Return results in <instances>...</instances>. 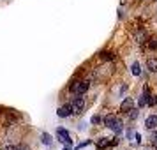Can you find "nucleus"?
<instances>
[{"label":"nucleus","mask_w":157,"mask_h":150,"mask_svg":"<svg viewBox=\"0 0 157 150\" xmlns=\"http://www.w3.org/2000/svg\"><path fill=\"white\" fill-rule=\"evenodd\" d=\"M152 140H154V143H155V145H157V131H155V133H154V136H152Z\"/></svg>","instance_id":"6ab92c4d"},{"label":"nucleus","mask_w":157,"mask_h":150,"mask_svg":"<svg viewBox=\"0 0 157 150\" xmlns=\"http://www.w3.org/2000/svg\"><path fill=\"white\" fill-rule=\"evenodd\" d=\"M131 69H132V74H134V76H140V74H141V65L138 64V62H134Z\"/></svg>","instance_id":"9d476101"},{"label":"nucleus","mask_w":157,"mask_h":150,"mask_svg":"<svg viewBox=\"0 0 157 150\" xmlns=\"http://www.w3.org/2000/svg\"><path fill=\"white\" fill-rule=\"evenodd\" d=\"M155 150H157V147H155Z\"/></svg>","instance_id":"4be33fe9"},{"label":"nucleus","mask_w":157,"mask_h":150,"mask_svg":"<svg viewBox=\"0 0 157 150\" xmlns=\"http://www.w3.org/2000/svg\"><path fill=\"white\" fill-rule=\"evenodd\" d=\"M145 125L148 129H154L157 125V117L155 115H150V117H147V120H145Z\"/></svg>","instance_id":"39448f33"},{"label":"nucleus","mask_w":157,"mask_h":150,"mask_svg":"<svg viewBox=\"0 0 157 150\" xmlns=\"http://www.w3.org/2000/svg\"><path fill=\"white\" fill-rule=\"evenodd\" d=\"M102 58H106V60H109V58H113V55H111V53H102Z\"/></svg>","instance_id":"f3484780"},{"label":"nucleus","mask_w":157,"mask_h":150,"mask_svg":"<svg viewBox=\"0 0 157 150\" xmlns=\"http://www.w3.org/2000/svg\"><path fill=\"white\" fill-rule=\"evenodd\" d=\"M108 145H111V140H108V138H101L99 141H97V147L99 148H106Z\"/></svg>","instance_id":"1a4fd4ad"},{"label":"nucleus","mask_w":157,"mask_h":150,"mask_svg":"<svg viewBox=\"0 0 157 150\" xmlns=\"http://www.w3.org/2000/svg\"><path fill=\"white\" fill-rule=\"evenodd\" d=\"M71 108H72V113H81L83 108H85V101H83V97H76V99L71 102Z\"/></svg>","instance_id":"f257e3e1"},{"label":"nucleus","mask_w":157,"mask_h":150,"mask_svg":"<svg viewBox=\"0 0 157 150\" xmlns=\"http://www.w3.org/2000/svg\"><path fill=\"white\" fill-rule=\"evenodd\" d=\"M64 150H71V148H64Z\"/></svg>","instance_id":"412c9836"},{"label":"nucleus","mask_w":157,"mask_h":150,"mask_svg":"<svg viewBox=\"0 0 157 150\" xmlns=\"http://www.w3.org/2000/svg\"><path fill=\"white\" fill-rule=\"evenodd\" d=\"M43 141H44V145H51V138H50V134H46V133H44V134H43Z\"/></svg>","instance_id":"4468645a"},{"label":"nucleus","mask_w":157,"mask_h":150,"mask_svg":"<svg viewBox=\"0 0 157 150\" xmlns=\"http://www.w3.org/2000/svg\"><path fill=\"white\" fill-rule=\"evenodd\" d=\"M99 122H101V117H99V115H97V117H94V118H92V124H99Z\"/></svg>","instance_id":"a211bd4d"},{"label":"nucleus","mask_w":157,"mask_h":150,"mask_svg":"<svg viewBox=\"0 0 157 150\" xmlns=\"http://www.w3.org/2000/svg\"><path fill=\"white\" fill-rule=\"evenodd\" d=\"M88 90V81H78L72 85V92L74 94H83Z\"/></svg>","instance_id":"7ed1b4c3"},{"label":"nucleus","mask_w":157,"mask_h":150,"mask_svg":"<svg viewBox=\"0 0 157 150\" xmlns=\"http://www.w3.org/2000/svg\"><path fill=\"white\" fill-rule=\"evenodd\" d=\"M150 48H157V43H155V41H150Z\"/></svg>","instance_id":"aec40b11"},{"label":"nucleus","mask_w":157,"mask_h":150,"mask_svg":"<svg viewBox=\"0 0 157 150\" xmlns=\"http://www.w3.org/2000/svg\"><path fill=\"white\" fill-rule=\"evenodd\" d=\"M115 122H117V118H115L113 115H106V117H104V125H106V127H113V124Z\"/></svg>","instance_id":"6e6552de"},{"label":"nucleus","mask_w":157,"mask_h":150,"mask_svg":"<svg viewBox=\"0 0 157 150\" xmlns=\"http://www.w3.org/2000/svg\"><path fill=\"white\" fill-rule=\"evenodd\" d=\"M57 138H58V141L65 143V145H71V136H69V133H67L65 129H58L57 131Z\"/></svg>","instance_id":"f03ea898"},{"label":"nucleus","mask_w":157,"mask_h":150,"mask_svg":"<svg viewBox=\"0 0 157 150\" xmlns=\"http://www.w3.org/2000/svg\"><path fill=\"white\" fill-rule=\"evenodd\" d=\"M147 104H150V106H155V104H157V95H148Z\"/></svg>","instance_id":"f8f14e48"},{"label":"nucleus","mask_w":157,"mask_h":150,"mask_svg":"<svg viewBox=\"0 0 157 150\" xmlns=\"http://www.w3.org/2000/svg\"><path fill=\"white\" fill-rule=\"evenodd\" d=\"M147 67L150 72H157V58H148L147 60Z\"/></svg>","instance_id":"423d86ee"},{"label":"nucleus","mask_w":157,"mask_h":150,"mask_svg":"<svg viewBox=\"0 0 157 150\" xmlns=\"http://www.w3.org/2000/svg\"><path fill=\"white\" fill-rule=\"evenodd\" d=\"M111 129H113L115 133H120V131H122V122L118 120V118H117V122L113 124V127H111Z\"/></svg>","instance_id":"9b49d317"},{"label":"nucleus","mask_w":157,"mask_h":150,"mask_svg":"<svg viewBox=\"0 0 157 150\" xmlns=\"http://www.w3.org/2000/svg\"><path fill=\"white\" fill-rule=\"evenodd\" d=\"M129 117H131V118L134 120L136 117H138V110H131V111H129Z\"/></svg>","instance_id":"2eb2a0df"},{"label":"nucleus","mask_w":157,"mask_h":150,"mask_svg":"<svg viewBox=\"0 0 157 150\" xmlns=\"http://www.w3.org/2000/svg\"><path fill=\"white\" fill-rule=\"evenodd\" d=\"M71 113H72L71 104H67V106H62L60 110H58V117H60V118H65V117H69Z\"/></svg>","instance_id":"20e7f679"},{"label":"nucleus","mask_w":157,"mask_h":150,"mask_svg":"<svg viewBox=\"0 0 157 150\" xmlns=\"http://www.w3.org/2000/svg\"><path fill=\"white\" fill-rule=\"evenodd\" d=\"M13 150H29V147H27V145H16Z\"/></svg>","instance_id":"dca6fc26"},{"label":"nucleus","mask_w":157,"mask_h":150,"mask_svg":"<svg viewBox=\"0 0 157 150\" xmlns=\"http://www.w3.org/2000/svg\"><path fill=\"white\" fill-rule=\"evenodd\" d=\"M147 97H148V95H147V94H145V95H143V97H140V101H138V106L141 108V106H145V104H147Z\"/></svg>","instance_id":"ddd939ff"},{"label":"nucleus","mask_w":157,"mask_h":150,"mask_svg":"<svg viewBox=\"0 0 157 150\" xmlns=\"http://www.w3.org/2000/svg\"><path fill=\"white\" fill-rule=\"evenodd\" d=\"M131 110H132V99H129L127 97V99L122 102V111H124V113H129Z\"/></svg>","instance_id":"0eeeda50"}]
</instances>
